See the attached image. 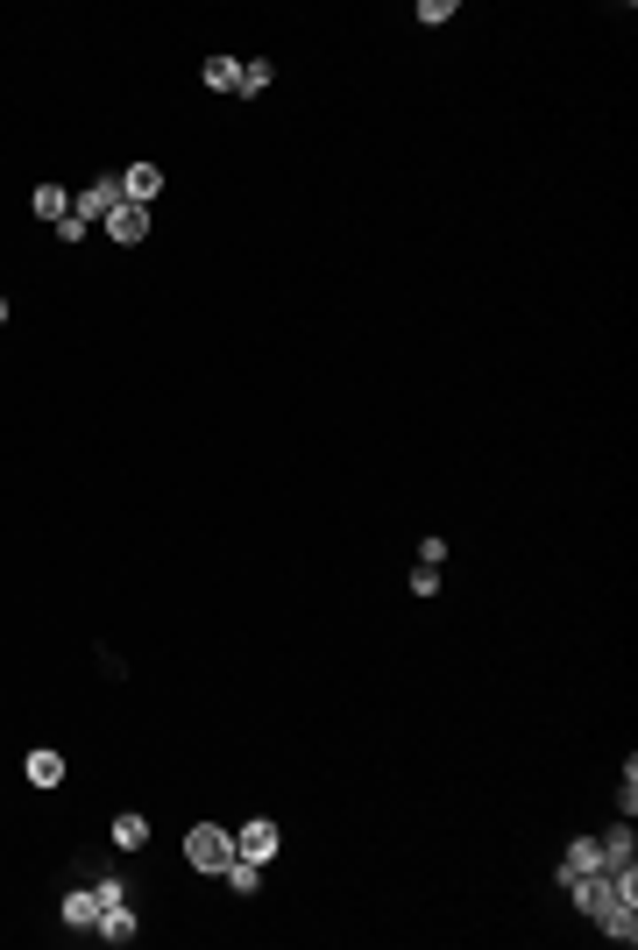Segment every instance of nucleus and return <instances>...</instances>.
Instances as JSON below:
<instances>
[{"label":"nucleus","instance_id":"nucleus-1","mask_svg":"<svg viewBox=\"0 0 638 950\" xmlns=\"http://www.w3.org/2000/svg\"><path fill=\"white\" fill-rule=\"evenodd\" d=\"M185 858H192V865H199V873H220V865H227V858H234V837H227V830H220V823H199V830H192V837H185Z\"/></svg>","mask_w":638,"mask_h":950},{"label":"nucleus","instance_id":"nucleus-2","mask_svg":"<svg viewBox=\"0 0 638 950\" xmlns=\"http://www.w3.org/2000/svg\"><path fill=\"white\" fill-rule=\"evenodd\" d=\"M234 851L256 858V865H263V858H277V823H263V816H256V823H242V830H234Z\"/></svg>","mask_w":638,"mask_h":950},{"label":"nucleus","instance_id":"nucleus-3","mask_svg":"<svg viewBox=\"0 0 638 950\" xmlns=\"http://www.w3.org/2000/svg\"><path fill=\"white\" fill-rule=\"evenodd\" d=\"M582 873H603V844H596V837H575V844H568V858H561V887L582 880Z\"/></svg>","mask_w":638,"mask_h":950},{"label":"nucleus","instance_id":"nucleus-4","mask_svg":"<svg viewBox=\"0 0 638 950\" xmlns=\"http://www.w3.org/2000/svg\"><path fill=\"white\" fill-rule=\"evenodd\" d=\"M107 234H114V242H142V234H149V206L121 199V206L107 213Z\"/></svg>","mask_w":638,"mask_h":950},{"label":"nucleus","instance_id":"nucleus-5","mask_svg":"<svg viewBox=\"0 0 638 950\" xmlns=\"http://www.w3.org/2000/svg\"><path fill=\"white\" fill-rule=\"evenodd\" d=\"M100 915H107L100 887H78V894H64V922H71V929H93Z\"/></svg>","mask_w":638,"mask_h":950},{"label":"nucleus","instance_id":"nucleus-6","mask_svg":"<svg viewBox=\"0 0 638 950\" xmlns=\"http://www.w3.org/2000/svg\"><path fill=\"white\" fill-rule=\"evenodd\" d=\"M575 887V908H589V915H603L617 894H610V873H582V880H568Z\"/></svg>","mask_w":638,"mask_h":950},{"label":"nucleus","instance_id":"nucleus-7","mask_svg":"<svg viewBox=\"0 0 638 950\" xmlns=\"http://www.w3.org/2000/svg\"><path fill=\"white\" fill-rule=\"evenodd\" d=\"M156 192H164V171H156V164H135V171L121 178V199H135V206H149Z\"/></svg>","mask_w":638,"mask_h":950},{"label":"nucleus","instance_id":"nucleus-8","mask_svg":"<svg viewBox=\"0 0 638 950\" xmlns=\"http://www.w3.org/2000/svg\"><path fill=\"white\" fill-rule=\"evenodd\" d=\"M220 880H227L234 894H256V887H263V865H256V858H242V851H234V858L220 865Z\"/></svg>","mask_w":638,"mask_h":950},{"label":"nucleus","instance_id":"nucleus-9","mask_svg":"<svg viewBox=\"0 0 638 950\" xmlns=\"http://www.w3.org/2000/svg\"><path fill=\"white\" fill-rule=\"evenodd\" d=\"M596 922H603V936H610V943H631V936H638V915H631V901H610Z\"/></svg>","mask_w":638,"mask_h":950},{"label":"nucleus","instance_id":"nucleus-10","mask_svg":"<svg viewBox=\"0 0 638 950\" xmlns=\"http://www.w3.org/2000/svg\"><path fill=\"white\" fill-rule=\"evenodd\" d=\"M29 206H36V220H50V227H57V220L71 213V192H64V185H36V199H29Z\"/></svg>","mask_w":638,"mask_h":950},{"label":"nucleus","instance_id":"nucleus-11","mask_svg":"<svg viewBox=\"0 0 638 950\" xmlns=\"http://www.w3.org/2000/svg\"><path fill=\"white\" fill-rule=\"evenodd\" d=\"M93 936H107V943H128V936H135V915H128V901H114V908L93 922Z\"/></svg>","mask_w":638,"mask_h":950},{"label":"nucleus","instance_id":"nucleus-12","mask_svg":"<svg viewBox=\"0 0 638 950\" xmlns=\"http://www.w3.org/2000/svg\"><path fill=\"white\" fill-rule=\"evenodd\" d=\"M206 86L213 93H242V64L234 57H206Z\"/></svg>","mask_w":638,"mask_h":950},{"label":"nucleus","instance_id":"nucleus-13","mask_svg":"<svg viewBox=\"0 0 638 950\" xmlns=\"http://www.w3.org/2000/svg\"><path fill=\"white\" fill-rule=\"evenodd\" d=\"M29 780H36V787H57V780H64V759H57L50 745H36V752H29Z\"/></svg>","mask_w":638,"mask_h":950},{"label":"nucleus","instance_id":"nucleus-14","mask_svg":"<svg viewBox=\"0 0 638 950\" xmlns=\"http://www.w3.org/2000/svg\"><path fill=\"white\" fill-rule=\"evenodd\" d=\"M114 844H121V851H142V844H149V816H114Z\"/></svg>","mask_w":638,"mask_h":950},{"label":"nucleus","instance_id":"nucleus-15","mask_svg":"<svg viewBox=\"0 0 638 950\" xmlns=\"http://www.w3.org/2000/svg\"><path fill=\"white\" fill-rule=\"evenodd\" d=\"M596 844H603V865H631V851H638L631 830H610V837H596Z\"/></svg>","mask_w":638,"mask_h":950},{"label":"nucleus","instance_id":"nucleus-16","mask_svg":"<svg viewBox=\"0 0 638 950\" xmlns=\"http://www.w3.org/2000/svg\"><path fill=\"white\" fill-rule=\"evenodd\" d=\"M86 227H93V220H86V213H78V206H71V213L57 220V242H86Z\"/></svg>","mask_w":638,"mask_h":950},{"label":"nucleus","instance_id":"nucleus-17","mask_svg":"<svg viewBox=\"0 0 638 950\" xmlns=\"http://www.w3.org/2000/svg\"><path fill=\"white\" fill-rule=\"evenodd\" d=\"M270 78H277V71H270L263 57H256V64H242V93H263V86H270Z\"/></svg>","mask_w":638,"mask_h":950},{"label":"nucleus","instance_id":"nucleus-18","mask_svg":"<svg viewBox=\"0 0 638 950\" xmlns=\"http://www.w3.org/2000/svg\"><path fill=\"white\" fill-rule=\"evenodd\" d=\"M0 320H8V305H0Z\"/></svg>","mask_w":638,"mask_h":950}]
</instances>
